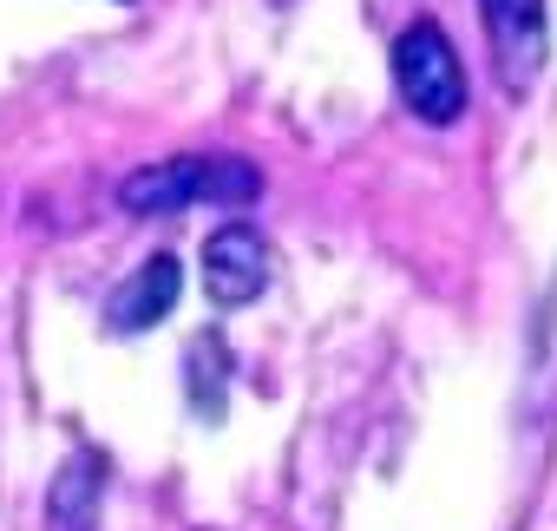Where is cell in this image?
I'll list each match as a JSON object with an SVG mask.
<instances>
[{"instance_id": "obj_1", "label": "cell", "mask_w": 557, "mask_h": 531, "mask_svg": "<svg viewBox=\"0 0 557 531\" xmlns=\"http://www.w3.org/2000/svg\"><path fill=\"white\" fill-rule=\"evenodd\" d=\"M262 197V171L249 158H230V151H177V158H158L145 171H132L119 184V203L132 217H177L190 203H256Z\"/></svg>"}, {"instance_id": "obj_2", "label": "cell", "mask_w": 557, "mask_h": 531, "mask_svg": "<svg viewBox=\"0 0 557 531\" xmlns=\"http://www.w3.org/2000/svg\"><path fill=\"white\" fill-rule=\"evenodd\" d=\"M394 86L420 125H459L466 119V66H459V47L446 40L440 21H413L394 40Z\"/></svg>"}, {"instance_id": "obj_3", "label": "cell", "mask_w": 557, "mask_h": 531, "mask_svg": "<svg viewBox=\"0 0 557 531\" xmlns=\"http://www.w3.org/2000/svg\"><path fill=\"white\" fill-rule=\"evenodd\" d=\"M479 21H485V47L498 66L505 92H531V79L550 60V14L544 0H479Z\"/></svg>"}, {"instance_id": "obj_4", "label": "cell", "mask_w": 557, "mask_h": 531, "mask_svg": "<svg viewBox=\"0 0 557 531\" xmlns=\"http://www.w3.org/2000/svg\"><path fill=\"white\" fill-rule=\"evenodd\" d=\"M269 289V236L256 223H223L203 243V296L216 309H243Z\"/></svg>"}, {"instance_id": "obj_5", "label": "cell", "mask_w": 557, "mask_h": 531, "mask_svg": "<svg viewBox=\"0 0 557 531\" xmlns=\"http://www.w3.org/2000/svg\"><path fill=\"white\" fill-rule=\"evenodd\" d=\"M177 296H184L177 256H151L145 270H132V276L112 289V302H106V329H112V335H145V329H158V322L177 309Z\"/></svg>"}, {"instance_id": "obj_6", "label": "cell", "mask_w": 557, "mask_h": 531, "mask_svg": "<svg viewBox=\"0 0 557 531\" xmlns=\"http://www.w3.org/2000/svg\"><path fill=\"white\" fill-rule=\"evenodd\" d=\"M99 492H106V459L73 453L47 485V524L53 531H92L99 524Z\"/></svg>"}]
</instances>
